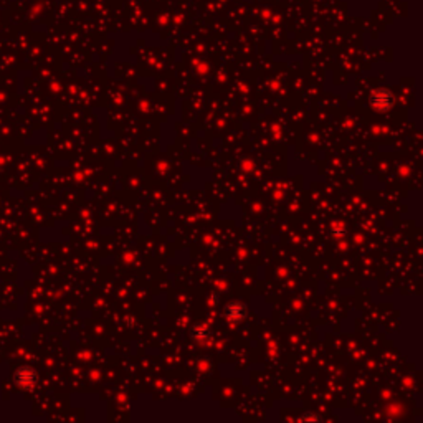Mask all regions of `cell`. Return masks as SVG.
<instances>
[{"instance_id":"obj_1","label":"cell","mask_w":423,"mask_h":423,"mask_svg":"<svg viewBox=\"0 0 423 423\" xmlns=\"http://www.w3.org/2000/svg\"><path fill=\"white\" fill-rule=\"evenodd\" d=\"M228 314L233 319H240V318H243V314H245V308H243L241 305H231L228 308Z\"/></svg>"}]
</instances>
